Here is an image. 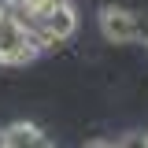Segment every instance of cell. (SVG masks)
Segmentation results:
<instances>
[{"label": "cell", "instance_id": "cell-1", "mask_svg": "<svg viewBox=\"0 0 148 148\" xmlns=\"http://www.w3.org/2000/svg\"><path fill=\"white\" fill-rule=\"evenodd\" d=\"M37 52H41V48H37V41H34V30H30L18 15L0 18V63H4V67L34 63Z\"/></svg>", "mask_w": 148, "mask_h": 148}, {"label": "cell", "instance_id": "cell-2", "mask_svg": "<svg viewBox=\"0 0 148 148\" xmlns=\"http://www.w3.org/2000/svg\"><path fill=\"white\" fill-rule=\"evenodd\" d=\"M100 34L108 41H115V45H130V41L141 37V22H137V15L130 8L108 4V8H100Z\"/></svg>", "mask_w": 148, "mask_h": 148}, {"label": "cell", "instance_id": "cell-3", "mask_svg": "<svg viewBox=\"0 0 148 148\" xmlns=\"http://www.w3.org/2000/svg\"><path fill=\"white\" fill-rule=\"evenodd\" d=\"M4 145L8 148H52L48 137L34 126V122H11L4 130Z\"/></svg>", "mask_w": 148, "mask_h": 148}, {"label": "cell", "instance_id": "cell-4", "mask_svg": "<svg viewBox=\"0 0 148 148\" xmlns=\"http://www.w3.org/2000/svg\"><path fill=\"white\" fill-rule=\"evenodd\" d=\"M115 148H148V133H130V137H122Z\"/></svg>", "mask_w": 148, "mask_h": 148}, {"label": "cell", "instance_id": "cell-5", "mask_svg": "<svg viewBox=\"0 0 148 148\" xmlns=\"http://www.w3.org/2000/svg\"><path fill=\"white\" fill-rule=\"evenodd\" d=\"M85 148H115V145H108V141H92V145H85Z\"/></svg>", "mask_w": 148, "mask_h": 148}, {"label": "cell", "instance_id": "cell-6", "mask_svg": "<svg viewBox=\"0 0 148 148\" xmlns=\"http://www.w3.org/2000/svg\"><path fill=\"white\" fill-rule=\"evenodd\" d=\"M11 11H8V0H0V18H8Z\"/></svg>", "mask_w": 148, "mask_h": 148}, {"label": "cell", "instance_id": "cell-7", "mask_svg": "<svg viewBox=\"0 0 148 148\" xmlns=\"http://www.w3.org/2000/svg\"><path fill=\"white\" fill-rule=\"evenodd\" d=\"M0 148H8V145H4V130H0Z\"/></svg>", "mask_w": 148, "mask_h": 148}]
</instances>
